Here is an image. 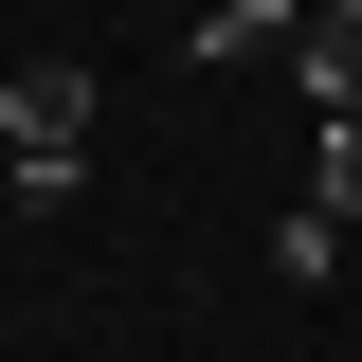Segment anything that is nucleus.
<instances>
[{"label":"nucleus","instance_id":"nucleus-2","mask_svg":"<svg viewBox=\"0 0 362 362\" xmlns=\"http://www.w3.org/2000/svg\"><path fill=\"white\" fill-rule=\"evenodd\" d=\"M290 37H308V0H218L181 54H290Z\"/></svg>","mask_w":362,"mask_h":362},{"label":"nucleus","instance_id":"nucleus-3","mask_svg":"<svg viewBox=\"0 0 362 362\" xmlns=\"http://www.w3.org/2000/svg\"><path fill=\"white\" fill-rule=\"evenodd\" d=\"M272 272H308V290H326V272H344V218H326V199H290V218H272Z\"/></svg>","mask_w":362,"mask_h":362},{"label":"nucleus","instance_id":"nucleus-4","mask_svg":"<svg viewBox=\"0 0 362 362\" xmlns=\"http://www.w3.org/2000/svg\"><path fill=\"white\" fill-rule=\"evenodd\" d=\"M308 199H326V218L362 235V109H344V127H326V181H308Z\"/></svg>","mask_w":362,"mask_h":362},{"label":"nucleus","instance_id":"nucleus-5","mask_svg":"<svg viewBox=\"0 0 362 362\" xmlns=\"http://www.w3.org/2000/svg\"><path fill=\"white\" fill-rule=\"evenodd\" d=\"M0 199H18V181H0Z\"/></svg>","mask_w":362,"mask_h":362},{"label":"nucleus","instance_id":"nucleus-1","mask_svg":"<svg viewBox=\"0 0 362 362\" xmlns=\"http://www.w3.org/2000/svg\"><path fill=\"white\" fill-rule=\"evenodd\" d=\"M90 163V73L73 54H37V73H0V181H18V218H54Z\"/></svg>","mask_w":362,"mask_h":362}]
</instances>
